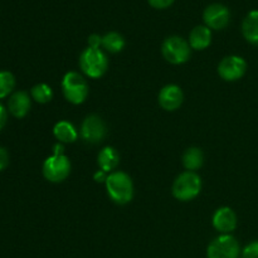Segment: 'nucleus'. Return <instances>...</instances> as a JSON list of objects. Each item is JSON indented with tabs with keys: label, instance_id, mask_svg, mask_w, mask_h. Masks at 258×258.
<instances>
[{
	"label": "nucleus",
	"instance_id": "f257e3e1",
	"mask_svg": "<svg viewBox=\"0 0 258 258\" xmlns=\"http://www.w3.org/2000/svg\"><path fill=\"white\" fill-rule=\"evenodd\" d=\"M53 155L43 163V176L50 183H60L66 180L71 173V161L64 155V149L60 144L54 145Z\"/></svg>",
	"mask_w": 258,
	"mask_h": 258
},
{
	"label": "nucleus",
	"instance_id": "f03ea898",
	"mask_svg": "<svg viewBox=\"0 0 258 258\" xmlns=\"http://www.w3.org/2000/svg\"><path fill=\"white\" fill-rule=\"evenodd\" d=\"M106 190L116 204L125 206L134 198V183L123 171H112L106 179Z\"/></svg>",
	"mask_w": 258,
	"mask_h": 258
},
{
	"label": "nucleus",
	"instance_id": "7ed1b4c3",
	"mask_svg": "<svg viewBox=\"0 0 258 258\" xmlns=\"http://www.w3.org/2000/svg\"><path fill=\"white\" fill-rule=\"evenodd\" d=\"M80 67L90 78H100L108 68V59L105 52L95 48H86L80 55Z\"/></svg>",
	"mask_w": 258,
	"mask_h": 258
},
{
	"label": "nucleus",
	"instance_id": "20e7f679",
	"mask_svg": "<svg viewBox=\"0 0 258 258\" xmlns=\"http://www.w3.org/2000/svg\"><path fill=\"white\" fill-rule=\"evenodd\" d=\"M62 92L68 102L81 105L87 98L90 87L82 75L77 72H68L62 80Z\"/></svg>",
	"mask_w": 258,
	"mask_h": 258
},
{
	"label": "nucleus",
	"instance_id": "39448f33",
	"mask_svg": "<svg viewBox=\"0 0 258 258\" xmlns=\"http://www.w3.org/2000/svg\"><path fill=\"white\" fill-rule=\"evenodd\" d=\"M202 190L201 176L194 171H184L173 184V196L174 198L180 202L193 201L199 196Z\"/></svg>",
	"mask_w": 258,
	"mask_h": 258
},
{
	"label": "nucleus",
	"instance_id": "423d86ee",
	"mask_svg": "<svg viewBox=\"0 0 258 258\" xmlns=\"http://www.w3.org/2000/svg\"><path fill=\"white\" fill-rule=\"evenodd\" d=\"M161 53L171 64H183L190 58V45L183 38L173 35L164 40Z\"/></svg>",
	"mask_w": 258,
	"mask_h": 258
},
{
	"label": "nucleus",
	"instance_id": "0eeeda50",
	"mask_svg": "<svg viewBox=\"0 0 258 258\" xmlns=\"http://www.w3.org/2000/svg\"><path fill=\"white\" fill-rule=\"evenodd\" d=\"M241 247L231 234H221L211 242L207 249V258H239Z\"/></svg>",
	"mask_w": 258,
	"mask_h": 258
},
{
	"label": "nucleus",
	"instance_id": "6e6552de",
	"mask_svg": "<svg viewBox=\"0 0 258 258\" xmlns=\"http://www.w3.org/2000/svg\"><path fill=\"white\" fill-rule=\"evenodd\" d=\"M247 71V63L239 55H228L223 58L218 66V75L227 82L241 80Z\"/></svg>",
	"mask_w": 258,
	"mask_h": 258
},
{
	"label": "nucleus",
	"instance_id": "1a4fd4ad",
	"mask_svg": "<svg viewBox=\"0 0 258 258\" xmlns=\"http://www.w3.org/2000/svg\"><path fill=\"white\" fill-rule=\"evenodd\" d=\"M107 128L102 118L97 115H90L81 126V138L88 144H98L106 138Z\"/></svg>",
	"mask_w": 258,
	"mask_h": 258
},
{
	"label": "nucleus",
	"instance_id": "9d476101",
	"mask_svg": "<svg viewBox=\"0 0 258 258\" xmlns=\"http://www.w3.org/2000/svg\"><path fill=\"white\" fill-rule=\"evenodd\" d=\"M229 18H231V14H229L228 8L224 7L223 4H218V3L207 7L203 13L206 25L209 29L214 30L224 29L228 25Z\"/></svg>",
	"mask_w": 258,
	"mask_h": 258
},
{
	"label": "nucleus",
	"instance_id": "9b49d317",
	"mask_svg": "<svg viewBox=\"0 0 258 258\" xmlns=\"http://www.w3.org/2000/svg\"><path fill=\"white\" fill-rule=\"evenodd\" d=\"M212 223L219 233L231 234L237 227V216L229 207H222L214 212Z\"/></svg>",
	"mask_w": 258,
	"mask_h": 258
},
{
	"label": "nucleus",
	"instance_id": "f8f14e48",
	"mask_svg": "<svg viewBox=\"0 0 258 258\" xmlns=\"http://www.w3.org/2000/svg\"><path fill=\"white\" fill-rule=\"evenodd\" d=\"M184 101L183 91L176 85H168L159 93V105L165 111H175Z\"/></svg>",
	"mask_w": 258,
	"mask_h": 258
},
{
	"label": "nucleus",
	"instance_id": "ddd939ff",
	"mask_svg": "<svg viewBox=\"0 0 258 258\" xmlns=\"http://www.w3.org/2000/svg\"><path fill=\"white\" fill-rule=\"evenodd\" d=\"M8 107H9V112L12 113L14 117L22 118L27 116V113L30 110V97L27 92L24 91H17L13 93L8 102Z\"/></svg>",
	"mask_w": 258,
	"mask_h": 258
},
{
	"label": "nucleus",
	"instance_id": "4468645a",
	"mask_svg": "<svg viewBox=\"0 0 258 258\" xmlns=\"http://www.w3.org/2000/svg\"><path fill=\"white\" fill-rule=\"evenodd\" d=\"M212 43V32L207 25H198L189 34V45L196 50H203Z\"/></svg>",
	"mask_w": 258,
	"mask_h": 258
},
{
	"label": "nucleus",
	"instance_id": "2eb2a0df",
	"mask_svg": "<svg viewBox=\"0 0 258 258\" xmlns=\"http://www.w3.org/2000/svg\"><path fill=\"white\" fill-rule=\"evenodd\" d=\"M97 163L101 170L106 171V173H111L120 164V154L115 148L106 146L98 154Z\"/></svg>",
	"mask_w": 258,
	"mask_h": 258
},
{
	"label": "nucleus",
	"instance_id": "dca6fc26",
	"mask_svg": "<svg viewBox=\"0 0 258 258\" xmlns=\"http://www.w3.org/2000/svg\"><path fill=\"white\" fill-rule=\"evenodd\" d=\"M242 34L244 39L253 45H258V10H252L242 23Z\"/></svg>",
	"mask_w": 258,
	"mask_h": 258
},
{
	"label": "nucleus",
	"instance_id": "f3484780",
	"mask_svg": "<svg viewBox=\"0 0 258 258\" xmlns=\"http://www.w3.org/2000/svg\"><path fill=\"white\" fill-rule=\"evenodd\" d=\"M53 135L59 143L71 144L75 143L78 138V133L75 126L68 121H59L53 127Z\"/></svg>",
	"mask_w": 258,
	"mask_h": 258
},
{
	"label": "nucleus",
	"instance_id": "a211bd4d",
	"mask_svg": "<svg viewBox=\"0 0 258 258\" xmlns=\"http://www.w3.org/2000/svg\"><path fill=\"white\" fill-rule=\"evenodd\" d=\"M204 163L203 151L198 148H189L183 155V165L188 171H196Z\"/></svg>",
	"mask_w": 258,
	"mask_h": 258
},
{
	"label": "nucleus",
	"instance_id": "6ab92c4d",
	"mask_svg": "<svg viewBox=\"0 0 258 258\" xmlns=\"http://www.w3.org/2000/svg\"><path fill=\"white\" fill-rule=\"evenodd\" d=\"M102 47L110 53H118L125 48V39L117 32H110L102 37Z\"/></svg>",
	"mask_w": 258,
	"mask_h": 258
},
{
	"label": "nucleus",
	"instance_id": "aec40b11",
	"mask_svg": "<svg viewBox=\"0 0 258 258\" xmlns=\"http://www.w3.org/2000/svg\"><path fill=\"white\" fill-rule=\"evenodd\" d=\"M30 93H32L33 100L38 103H48L53 98V90L45 83L35 85L30 91Z\"/></svg>",
	"mask_w": 258,
	"mask_h": 258
},
{
	"label": "nucleus",
	"instance_id": "412c9836",
	"mask_svg": "<svg viewBox=\"0 0 258 258\" xmlns=\"http://www.w3.org/2000/svg\"><path fill=\"white\" fill-rule=\"evenodd\" d=\"M15 87V77L8 71L0 72V98H4L13 92Z\"/></svg>",
	"mask_w": 258,
	"mask_h": 258
},
{
	"label": "nucleus",
	"instance_id": "4be33fe9",
	"mask_svg": "<svg viewBox=\"0 0 258 258\" xmlns=\"http://www.w3.org/2000/svg\"><path fill=\"white\" fill-rule=\"evenodd\" d=\"M241 258H258V241L252 242L244 247Z\"/></svg>",
	"mask_w": 258,
	"mask_h": 258
},
{
	"label": "nucleus",
	"instance_id": "5701e85b",
	"mask_svg": "<svg viewBox=\"0 0 258 258\" xmlns=\"http://www.w3.org/2000/svg\"><path fill=\"white\" fill-rule=\"evenodd\" d=\"M148 2L155 9H166V8L171 7L175 0H148Z\"/></svg>",
	"mask_w": 258,
	"mask_h": 258
},
{
	"label": "nucleus",
	"instance_id": "b1692460",
	"mask_svg": "<svg viewBox=\"0 0 258 258\" xmlns=\"http://www.w3.org/2000/svg\"><path fill=\"white\" fill-rule=\"evenodd\" d=\"M102 45V37L98 34H91L88 37V47L95 48V49H100Z\"/></svg>",
	"mask_w": 258,
	"mask_h": 258
},
{
	"label": "nucleus",
	"instance_id": "393cba45",
	"mask_svg": "<svg viewBox=\"0 0 258 258\" xmlns=\"http://www.w3.org/2000/svg\"><path fill=\"white\" fill-rule=\"evenodd\" d=\"M9 164V154H8L7 149L0 146V171L4 170Z\"/></svg>",
	"mask_w": 258,
	"mask_h": 258
},
{
	"label": "nucleus",
	"instance_id": "a878e982",
	"mask_svg": "<svg viewBox=\"0 0 258 258\" xmlns=\"http://www.w3.org/2000/svg\"><path fill=\"white\" fill-rule=\"evenodd\" d=\"M93 179H95L97 183H106V179H107V173L103 170H98L97 173H95V175H93Z\"/></svg>",
	"mask_w": 258,
	"mask_h": 258
},
{
	"label": "nucleus",
	"instance_id": "bb28decb",
	"mask_svg": "<svg viewBox=\"0 0 258 258\" xmlns=\"http://www.w3.org/2000/svg\"><path fill=\"white\" fill-rule=\"evenodd\" d=\"M7 118H8L7 110H5L4 106L0 103V130H2V128L5 126V123H7Z\"/></svg>",
	"mask_w": 258,
	"mask_h": 258
}]
</instances>
